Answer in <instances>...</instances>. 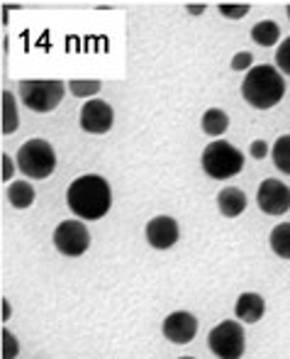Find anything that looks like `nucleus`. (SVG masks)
<instances>
[{
	"mask_svg": "<svg viewBox=\"0 0 290 359\" xmlns=\"http://www.w3.org/2000/svg\"><path fill=\"white\" fill-rule=\"evenodd\" d=\"M268 245H271V252L281 259H290V222H281L271 230V237H268Z\"/></svg>",
	"mask_w": 290,
	"mask_h": 359,
	"instance_id": "17",
	"label": "nucleus"
},
{
	"mask_svg": "<svg viewBox=\"0 0 290 359\" xmlns=\"http://www.w3.org/2000/svg\"><path fill=\"white\" fill-rule=\"evenodd\" d=\"M220 15L222 18H227V20H242V18H247L249 15V5H220Z\"/></svg>",
	"mask_w": 290,
	"mask_h": 359,
	"instance_id": "23",
	"label": "nucleus"
},
{
	"mask_svg": "<svg viewBox=\"0 0 290 359\" xmlns=\"http://www.w3.org/2000/svg\"><path fill=\"white\" fill-rule=\"evenodd\" d=\"M256 205L271 217L286 215L290 210V189L278 179H266L256 191Z\"/></svg>",
	"mask_w": 290,
	"mask_h": 359,
	"instance_id": "8",
	"label": "nucleus"
},
{
	"mask_svg": "<svg viewBox=\"0 0 290 359\" xmlns=\"http://www.w3.org/2000/svg\"><path fill=\"white\" fill-rule=\"evenodd\" d=\"M66 203L78 220H100L113 208V189L100 174L78 176L66 191Z\"/></svg>",
	"mask_w": 290,
	"mask_h": 359,
	"instance_id": "1",
	"label": "nucleus"
},
{
	"mask_svg": "<svg viewBox=\"0 0 290 359\" xmlns=\"http://www.w3.org/2000/svg\"><path fill=\"white\" fill-rule=\"evenodd\" d=\"M254 64V54L251 52H237L232 57V69L234 72H249Z\"/></svg>",
	"mask_w": 290,
	"mask_h": 359,
	"instance_id": "24",
	"label": "nucleus"
},
{
	"mask_svg": "<svg viewBox=\"0 0 290 359\" xmlns=\"http://www.w3.org/2000/svg\"><path fill=\"white\" fill-rule=\"evenodd\" d=\"M0 337H3V359H18V355H20V340L18 337H15L8 327H5Z\"/></svg>",
	"mask_w": 290,
	"mask_h": 359,
	"instance_id": "22",
	"label": "nucleus"
},
{
	"mask_svg": "<svg viewBox=\"0 0 290 359\" xmlns=\"http://www.w3.org/2000/svg\"><path fill=\"white\" fill-rule=\"evenodd\" d=\"M266 316V298L261 293H254V291H247V293H239L237 296V303H234V318L239 323H258L261 318Z\"/></svg>",
	"mask_w": 290,
	"mask_h": 359,
	"instance_id": "12",
	"label": "nucleus"
},
{
	"mask_svg": "<svg viewBox=\"0 0 290 359\" xmlns=\"http://www.w3.org/2000/svg\"><path fill=\"white\" fill-rule=\"evenodd\" d=\"M202 171L215 181H227L242 174L244 169V154L227 140H215L202 149Z\"/></svg>",
	"mask_w": 290,
	"mask_h": 359,
	"instance_id": "3",
	"label": "nucleus"
},
{
	"mask_svg": "<svg viewBox=\"0 0 290 359\" xmlns=\"http://www.w3.org/2000/svg\"><path fill=\"white\" fill-rule=\"evenodd\" d=\"M268 151H271V149H268V144L263 142V140H254L251 147H249V154H251L254 159H263Z\"/></svg>",
	"mask_w": 290,
	"mask_h": 359,
	"instance_id": "25",
	"label": "nucleus"
},
{
	"mask_svg": "<svg viewBox=\"0 0 290 359\" xmlns=\"http://www.w3.org/2000/svg\"><path fill=\"white\" fill-rule=\"evenodd\" d=\"M217 208L225 217H239L247 210V194L234 186H227L217 194Z\"/></svg>",
	"mask_w": 290,
	"mask_h": 359,
	"instance_id": "13",
	"label": "nucleus"
},
{
	"mask_svg": "<svg viewBox=\"0 0 290 359\" xmlns=\"http://www.w3.org/2000/svg\"><path fill=\"white\" fill-rule=\"evenodd\" d=\"M271 159L281 174L290 176V135H281L271 149Z\"/></svg>",
	"mask_w": 290,
	"mask_h": 359,
	"instance_id": "18",
	"label": "nucleus"
},
{
	"mask_svg": "<svg viewBox=\"0 0 290 359\" xmlns=\"http://www.w3.org/2000/svg\"><path fill=\"white\" fill-rule=\"evenodd\" d=\"M20 125L18 118V100L10 90H3V135H13Z\"/></svg>",
	"mask_w": 290,
	"mask_h": 359,
	"instance_id": "19",
	"label": "nucleus"
},
{
	"mask_svg": "<svg viewBox=\"0 0 290 359\" xmlns=\"http://www.w3.org/2000/svg\"><path fill=\"white\" fill-rule=\"evenodd\" d=\"M64 81H20V100L32 113H52L64 98Z\"/></svg>",
	"mask_w": 290,
	"mask_h": 359,
	"instance_id": "5",
	"label": "nucleus"
},
{
	"mask_svg": "<svg viewBox=\"0 0 290 359\" xmlns=\"http://www.w3.org/2000/svg\"><path fill=\"white\" fill-rule=\"evenodd\" d=\"M161 332L174 345H191L198 335V318L188 311H174L164 318Z\"/></svg>",
	"mask_w": 290,
	"mask_h": 359,
	"instance_id": "10",
	"label": "nucleus"
},
{
	"mask_svg": "<svg viewBox=\"0 0 290 359\" xmlns=\"http://www.w3.org/2000/svg\"><path fill=\"white\" fill-rule=\"evenodd\" d=\"M146 242H149L154 250H171L178 240H181V227L171 215H156L146 222L144 227Z\"/></svg>",
	"mask_w": 290,
	"mask_h": 359,
	"instance_id": "11",
	"label": "nucleus"
},
{
	"mask_svg": "<svg viewBox=\"0 0 290 359\" xmlns=\"http://www.w3.org/2000/svg\"><path fill=\"white\" fill-rule=\"evenodd\" d=\"M18 161L13 159V156H8V154H3V181L8 184L10 179H13V174H15V169H18Z\"/></svg>",
	"mask_w": 290,
	"mask_h": 359,
	"instance_id": "26",
	"label": "nucleus"
},
{
	"mask_svg": "<svg viewBox=\"0 0 290 359\" xmlns=\"http://www.w3.org/2000/svg\"><path fill=\"white\" fill-rule=\"evenodd\" d=\"M178 359H195V357H178Z\"/></svg>",
	"mask_w": 290,
	"mask_h": 359,
	"instance_id": "30",
	"label": "nucleus"
},
{
	"mask_svg": "<svg viewBox=\"0 0 290 359\" xmlns=\"http://www.w3.org/2000/svg\"><path fill=\"white\" fill-rule=\"evenodd\" d=\"M207 347L217 359H242L247 350V335L239 320H222L207 335Z\"/></svg>",
	"mask_w": 290,
	"mask_h": 359,
	"instance_id": "6",
	"label": "nucleus"
},
{
	"mask_svg": "<svg viewBox=\"0 0 290 359\" xmlns=\"http://www.w3.org/2000/svg\"><path fill=\"white\" fill-rule=\"evenodd\" d=\"M242 95L251 108L271 110L286 95V79L276 67H251L242 81Z\"/></svg>",
	"mask_w": 290,
	"mask_h": 359,
	"instance_id": "2",
	"label": "nucleus"
},
{
	"mask_svg": "<svg viewBox=\"0 0 290 359\" xmlns=\"http://www.w3.org/2000/svg\"><path fill=\"white\" fill-rule=\"evenodd\" d=\"M52 242L59 255L81 257V255H85L90 247V232H88V227H85V222L78 220V217H76V220H64V222H59L57 230H54Z\"/></svg>",
	"mask_w": 290,
	"mask_h": 359,
	"instance_id": "7",
	"label": "nucleus"
},
{
	"mask_svg": "<svg viewBox=\"0 0 290 359\" xmlns=\"http://www.w3.org/2000/svg\"><path fill=\"white\" fill-rule=\"evenodd\" d=\"M188 10H191L193 15H200V13H202V10H205V8H202V5H188Z\"/></svg>",
	"mask_w": 290,
	"mask_h": 359,
	"instance_id": "28",
	"label": "nucleus"
},
{
	"mask_svg": "<svg viewBox=\"0 0 290 359\" xmlns=\"http://www.w3.org/2000/svg\"><path fill=\"white\" fill-rule=\"evenodd\" d=\"M10 316H13V306H10L8 298H3V320L8 323V320H10Z\"/></svg>",
	"mask_w": 290,
	"mask_h": 359,
	"instance_id": "27",
	"label": "nucleus"
},
{
	"mask_svg": "<svg viewBox=\"0 0 290 359\" xmlns=\"http://www.w3.org/2000/svg\"><path fill=\"white\" fill-rule=\"evenodd\" d=\"M276 69L281 74L290 76V37L281 42V47L276 49Z\"/></svg>",
	"mask_w": 290,
	"mask_h": 359,
	"instance_id": "21",
	"label": "nucleus"
},
{
	"mask_svg": "<svg viewBox=\"0 0 290 359\" xmlns=\"http://www.w3.org/2000/svg\"><path fill=\"white\" fill-rule=\"evenodd\" d=\"M18 169L22 171L27 179H49V176L57 171V151L54 147L42 137L27 140L22 147L18 149Z\"/></svg>",
	"mask_w": 290,
	"mask_h": 359,
	"instance_id": "4",
	"label": "nucleus"
},
{
	"mask_svg": "<svg viewBox=\"0 0 290 359\" xmlns=\"http://www.w3.org/2000/svg\"><path fill=\"white\" fill-rule=\"evenodd\" d=\"M37 194H34V186L27 184V181H13L8 186V203L18 210H27L29 205L34 203Z\"/></svg>",
	"mask_w": 290,
	"mask_h": 359,
	"instance_id": "15",
	"label": "nucleus"
},
{
	"mask_svg": "<svg viewBox=\"0 0 290 359\" xmlns=\"http://www.w3.org/2000/svg\"><path fill=\"white\" fill-rule=\"evenodd\" d=\"M66 86H69L71 95H76V98H93L103 88L100 81H69Z\"/></svg>",
	"mask_w": 290,
	"mask_h": 359,
	"instance_id": "20",
	"label": "nucleus"
},
{
	"mask_svg": "<svg viewBox=\"0 0 290 359\" xmlns=\"http://www.w3.org/2000/svg\"><path fill=\"white\" fill-rule=\"evenodd\" d=\"M78 123H81V130L88 135H105L113 130V123H115V110L108 100H85V105L81 108V115H78Z\"/></svg>",
	"mask_w": 290,
	"mask_h": 359,
	"instance_id": "9",
	"label": "nucleus"
},
{
	"mask_svg": "<svg viewBox=\"0 0 290 359\" xmlns=\"http://www.w3.org/2000/svg\"><path fill=\"white\" fill-rule=\"evenodd\" d=\"M286 13H288V20H290V5H288V8H286Z\"/></svg>",
	"mask_w": 290,
	"mask_h": 359,
	"instance_id": "29",
	"label": "nucleus"
},
{
	"mask_svg": "<svg viewBox=\"0 0 290 359\" xmlns=\"http://www.w3.org/2000/svg\"><path fill=\"white\" fill-rule=\"evenodd\" d=\"M200 128L207 137H222V135L230 130V115H227L222 108H210L202 113Z\"/></svg>",
	"mask_w": 290,
	"mask_h": 359,
	"instance_id": "14",
	"label": "nucleus"
},
{
	"mask_svg": "<svg viewBox=\"0 0 290 359\" xmlns=\"http://www.w3.org/2000/svg\"><path fill=\"white\" fill-rule=\"evenodd\" d=\"M251 39L258 47H276L281 39V27L273 20H261L251 27Z\"/></svg>",
	"mask_w": 290,
	"mask_h": 359,
	"instance_id": "16",
	"label": "nucleus"
}]
</instances>
